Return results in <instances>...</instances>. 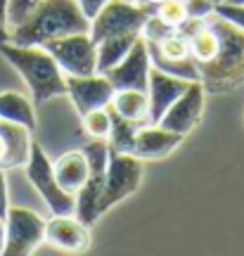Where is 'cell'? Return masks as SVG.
<instances>
[{"label":"cell","mask_w":244,"mask_h":256,"mask_svg":"<svg viewBox=\"0 0 244 256\" xmlns=\"http://www.w3.org/2000/svg\"><path fill=\"white\" fill-rule=\"evenodd\" d=\"M185 8H188L190 19H204L216 12V2L214 0H185Z\"/></svg>","instance_id":"obj_27"},{"label":"cell","mask_w":244,"mask_h":256,"mask_svg":"<svg viewBox=\"0 0 244 256\" xmlns=\"http://www.w3.org/2000/svg\"><path fill=\"white\" fill-rule=\"evenodd\" d=\"M5 252V218H0V254Z\"/></svg>","instance_id":"obj_31"},{"label":"cell","mask_w":244,"mask_h":256,"mask_svg":"<svg viewBox=\"0 0 244 256\" xmlns=\"http://www.w3.org/2000/svg\"><path fill=\"white\" fill-rule=\"evenodd\" d=\"M182 2H185V0H182Z\"/></svg>","instance_id":"obj_37"},{"label":"cell","mask_w":244,"mask_h":256,"mask_svg":"<svg viewBox=\"0 0 244 256\" xmlns=\"http://www.w3.org/2000/svg\"><path fill=\"white\" fill-rule=\"evenodd\" d=\"M43 0H10L8 2V14H5V24L8 28H14L17 24H22L24 19L40 5Z\"/></svg>","instance_id":"obj_25"},{"label":"cell","mask_w":244,"mask_h":256,"mask_svg":"<svg viewBox=\"0 0 244 256\" xmlns=\"http://www.w3.org/2000/svg\"><path fill=\"white\" fill-rule=\"evenodd\" d=\"M10 211V200H8V180H5V171L0 168V218H5Z\"/></svg>","instance_id":"obj_29"},{"label":"cell","mask_w":244,"mask_h":256,"mask_svg":"<svg viewBox=\"0 0 244 256\" xmlns=\"http://www.w3.org/2000/svg\"><path fill=\"white\" fill-rule=\"evenodd\" d=\"M192 81L159 72L156 66L150 69V83H147V100H150V124H159L166 110L190 88Z\"/></svg>","instance_id":"obj_13"},{"label":"cell","mask_w":244,"mask_h":256,"mask_svg":"<svg viewBox=\"0 0 244 256\" xmlns=\"http://www.w3.org/2000/svg\"><path fill=\"white\" fill-rule=\"evenodd\" d=\"M216 14H220L223 19H228L230 24H235L244 31V5H230V2H218Z\"/></svg>","instance_id":"obj_26"},{"label":"cell","mask_w":244,"mask_h":256,"mask_svg":"<svg viewBox=\"0 0 244 256\" xmlns=\"http://www.w3.org/2000/svg\"><path fill=\"white\" fill-rule=\"evenodd\" d=\"M0 55L19 72L36 104H43L57 95H66V76L43 46H17L8 40L0 43Z\"/></svg>","instance_id":"obj_3"},{"label":"cell","mask_w":244,"mask_h":256,"mask_svg":"<svg viewBox=\"0 0 244 256\" xmlns=\"http://www.w3.org/2000/svg\"><path fill=\"white\" fill-rule=\"evenodd\" d=\"M150 69H152V62H150V50H147V40L140 38L136 40V46L128 50V55L112 66L104 76L109 78V83L114 86V90H145L147 92V83H150Z\"/></svg>","instance_id":"obj_9"},{"label":"cell","mask_w":244,"mask_h":256,"mask_svg":"<svg viewBox=\"0 0 244 256\" xmlns=\"http://www.w3.org/2000/svg\"><path fill=\"white\" fill-rule=\"evenodd\" d=\"M109 104H112V110L118 112L124 119L133 121L138 126L150 124V100H147L145 90H133V88L116 90Z\"/></svg>","instance_id":"obj_18"},{"label":"cell","mask_w":244,"mask_h":256,"mask_svg":"<svg viewBox=\"0 0 244 256\" xmlns=\"http://www.w3.org/2000/svg\"><path fill=\"white\" fill-rule=\"evenodd\" d=\"M154 12V5H138L128 0H109L90 22V38L100 43L102 38L121 36V34H140L147 17Z\"/></svg>","instance_id":"obj_5"},{"label":"cell","mask_w":244,"mask_h":256,"mask_svg":"<svg viewBox=\"0 0 244 256\" xmlns=\"http://www.w3.org/2000/svg\"><path fill=\"white\" fill-rule=\"evenodd\" d=\"M66 76H92L98 74V46L88 31L50 38L43 43Z\"/></svg>","instance_id":"obj_6"},{"label":"cell","mask_w":244,"mask_h":256,"mask_svg":"<svg viewBox=\"0 0 244 256\" xmlns=\"http://www.w3.org/2000/svg\"><path fill=\"white\" fill-rule=\"evenodd\" d=\"M142 5H156V2H162V0H140Z\"/></svg>","instance_id":"obj_33"},{"label":"cell","mask_w":244,"mask_h":256,"mask_svg":"<svg viewBox=\"0 0 244 256\" xmlns=\"http://www.w3.org/2000/svg\"><path fill=\"white\" fill-rule=\"evenodd\" d=\"M76 2H78V8H81L83 14H86V17L92 22V19L98 17V12L104 8V5H107L109 0H76Z\"/></svg>","instance_id":"obj_28"},{"label":"cell","mask_w":244,"mask_h":256,"mask_svg":"<svg viewBox=\"0 0 244 256\" xmlns=\"http://www.w3.org/2000/svg\"><path fill=\"white\" fill-rule=\"evenodd\" d=\"M102 185H104V176H88V180L83 188L76 192V206H74V216L86 223L90 228L92 223L102 216L100 211V197H102Z\"/></svg>","instance_id":"obj_17"},{"label":"cell","mask_w":244,"mask_h":256,"mask_svg":"<svg viewBox=\"0 0 244 256\" xmlns=\"http://www.w3.org/2000/svg\"><path fill=\"white\" fill-rule=\"evenodd\" d=\"M26 178L28 183L38 190V194L43 197V202L48 204V209L52 211L54 216H64V214H74L76 206V194L66 192L60 188L57 178H54L52 164L48 154L43 152V147L38 142H31V154L26 162Z\"/></svg>","instance_id":"obj_7"},{"label":"cell","mask_w":244,"mask_h":256,"mask_svg":"<svg viewBox=\"0 0 244 256\" xmlns=\"http://www.w3.org/2000/svg\"><path fill=\"white\" fill-rule=\"evenodd\" d=\"M83 119V130L90 138H102L107 140L109 130H112V116H109V107H100V110L88 112Z\"/></svg>","instance_id":"obj_24"},{"label":"cell","mask_w":244,"mask_h":256,"mask_svg":"<svg viewBox=\"0 0 244 256\" xmlns=\"http://www.w3.org/2000/svg\"><path fill=\"white\" fill-rule=\"evenodd\" d=\"M226 2H230V5H244V0H226Z\"/></svg>","instance_id":"obj_34"},{"label":"cell","mask_w":244,"mask_h":256,"mask_svg":"<svg viewBox=\"0 0 244 256\" xmlns=\"http://www.w3.org/2000/svg\"><path fill=\"white\" fill-rule=\"evenodd\" d=\"M142 183V159H138L130 152H118L109 150V164L102 185V197H100V211L104 214L114 204L124 202Z\"/></svg>","instance_id":"obj_4"},{"label":"cell","mask_w":244,"mask_h":256,"mask_svg":"<svg viewBox=\"0 0 244 256\" xmlns=\"http://www.w3.org/2000/svg\"><path fill=\"white\" fill-rule=\"evenodd\" d=\"M46 242V220L31 209L10 206L5 216V252L8 256H28Z\"/></svg>","instance_id":"obj_8"},{"label":"cell","mask_w":244,"mask_h":256,"mask_svg":"<svg viewBox=\"0 0 244 256\" xmlns=\"http://www.w3.org/2000/svg\"><path fill=\"white\" fill-rule=\"evenodd\" d=\"M46 242L66 254H86L90 249V232L74 214H52V218L46 220Z\"/></svg>","instance_id":"obj_12"},{"label":"cell","mask_w":244,"mask_h":256,"mask_svg":"<svg viewBox=\"0 0 244 256\" xmlns=\"http://www.w3.org/2000/svg\"><path fill=\"white\" fill-rule=\"evenodd\" d=\"M206 19L216 28L220 46H218V52L211 62L197 64L199 81L206 92L226 95L244 83V31L216 12L208 14Z\"/></svg>","instance_id":"obj_1"},{"label":"cell","mask_w":244,"mask_h":256,"mask_svg":"<svg viewBox=\"0 0 244 256\" xmlns=\"http://www.w3.org/2000/svg\"><path fill=\"white\" fill-rule=\"evenodd\" d=\"M109 107V116H112V130H109V145L118 150V152H133V142H136V133H138V124L133 121L124 119L118 112L112 110V104Z\"/></svg>","instance_id":"obj_22"},{"label":"cell","mask_w":244,"mask_h":256,"mask_svg":"<svg viewBox=\"0 0 244 256\" xmlns=\"http://www.w3.org/2000/svg\"><path fill=\"white\" fill-rule=\"evenodd\" d=\"M156 19H162L164 24L168 28H180L185 22H188V8L182 0H162L154 5V12H152Z\"/></svg>","instance_id":"obj_23"},{"label":"cell","mask_w":244,"mask_h":256,"mask_svg":"<svg viewBox=\"0 0 244 256\" xmlns=\"http://www.w3.org/2000/svg\"><path fill=\"white\" fill-rule=\"evenodd\" d=\"M8 2L10 0H0V19L5 22V14H8Z\"/></svg>","instance_id":"obj_32"},{"label":"cell","mask_w":244,"mask_h":256,"mask_svg":"<svg viewBox=\"0 0 244 256\" xmlns=\"http://www.w3.org/2000/svg\"><path fill=\"white\" fill-rule=\"evenodd\" d=\"M52 171L60 188L76 194L83 188V183L88 180L90 166H88V159L83 154V150H72V152H64L62 156L54 159Z\"/></svg>","instance_id":"obj_16"},{"label":"cell","mask_w":244,"mask_h":256,"mask_svg":"<svg viewBox=\"0 0 244 256\" xmlns=\"http://www.w3.org/2000/svg\"><path fill=\"white\" fill-rule=\"evenodd\" d=\"M114 86L109 83L104 74H92V76H66V95H72L74 104L81 116L88 112L107 107L114 98Z\"/></svg>","instance_id":"obj_11"},{"label":"cell","mask_w":244,"mask_h":256,"mask_svg":"<svg viewBox=\"0 0 244 256\" xmlns=\"http://www.w3.org/2000/svg\"><path fill=\"white\" fill-rule=\"evenodd\" d=\"M0 138L5 142V156L0 162V168L8 171V168L26 166L31 154V130L26 126L0 119Z\"/></svg>","instance_id":"obj_15"},{"label":"cell","mask_w":244,"mask_h":256,"mask_svg":"<svg viewBox=\"0 0 244 256\" xmlns=\"http://www.w3.org/2000/svg\"><path fill=\"white\" fill-rule=\"evenodd\" d=\"M90 31L76 0H43L22 24L10 28V40L17 46H43L50 38Z\"/></svg>","instance_id":"obj_2"},{"label":"cell","mask_w":244,"mask_h":256,"mask_svg":"<svg viewBox=\"0 0 244 256\" xmlns=\"http://www.w3.org/2000/svg\"><path fill=\"white\" fill-rule=\"evenodd\" d=\"M10 40V28H8V24L0 19V43H8Z\"/></svg>","instance_id":"obj_30"},{"label":"cell","mask_w":244,"mask_h":256,"mask_svg":"<svg viewBox=\"0 0 244 256\" xmlns=\"http://www.w3.org/2000/svg\"><path fill=\"white\" fill-rule=\"evenodd\" d=\"M204 92L206 90H204L202 81H192L190 88L166 110L159 126L168 128V130H173V133H178L182 138L190 130H194V126L202 121V114H204Z\"/></svg>","instance_id":"obj_10"},{"label":"cell","mask_w":244,"mask_h":256,"mask_svg":"<svg viewBox=\"0 0 244 256\" xmlns=\"http://www.w3.org/2000/svg\"><path fill=\"white\" fill-rule=\"evenodd\" d=\"M180 142L182 136L173 133L168 128L159 126V124H142L136 133L130 154H136L138 159H162V156L171 154Z\"/></svg>","instance_id":"obj_14"},{"label":"cell","mask_w":244,"mask_h":256,"mask_svg":"<svg viewBox=\"0 0 244 256\" xmlns=\"http://www.w3.org/2000/svg\"><path fill=\"white\" fill-rule=\"evenodd\" d=\"M0 119L26 126L28 130H36L38 126L36 114H34V104L24 95H19L14 90L0 92Z\"/></svg>","instance_id":"obj_20"},{"label":"cell","mask_w":244,"mask_h":256,"mask_svg":"<svg viewBox=\"0 0 244 256\" xmlns=\"http://www.w3.org/2000/svg\"><path fill=\"white\" fill-rule=\"evenodd\" d=\"M128 2H138V0H128Z\"/></svg>","instance_id":"obj_36"},{"label":"cell","mask_w":244,"mask_h":256,"mask_svg":"<svg viewBox=\"0 0 244 256\" xmlns=\"http://www.w3.org/2000/svg\"><path fill=\"white\" fill-rule=\"evenodd\" d=\"M214 2H216V5H218V2H226V0H214Z\"/></svg>","instance_id":"obj_35"},{"label":"cell","mask_w":244,"mask_h":256,"mask_svg":"<svg viewBox=\"0 0 244 256\" xmlns=\"http://www.w3.org/2000/svg\"><path fill=\"white\" fill-rule=\"evenodd\" d=\"M147 50H150V62H152V66H156L159 72L178 76V78H185V81H199L197 62H194L192 57H185V60H166V57L159 55L150 43H147Z\"/></svg>","instance_id":"obj_21"},{"label":"cell","mask_w":244,"mask_h":256,"mask_svg":"<svg viewBox=\"0 0 244 256\" xmlns=\"http://www.w3.org/2000/svg\"><path fill=\"white\" fill-rule=\"evenodd\" d=\"M138 38L140 34H121V36H109L95 43L98 46V74H107L112 66H116L128 55V50L136 46Z\"/></svg>","instance_id":"obj_19"}]
</instances>
